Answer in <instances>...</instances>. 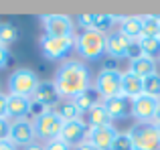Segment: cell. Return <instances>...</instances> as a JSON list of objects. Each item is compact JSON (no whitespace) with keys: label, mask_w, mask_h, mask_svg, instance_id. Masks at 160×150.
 <instances>
[{"label":"cell","mask_w":160,"mask_h":150,"mask_svg":"<svg viewBox=\"0 0 160 150\" xmlns=\"http://www.w3.org/2000/svg\"><path fill=\"white\" fill-rule=\"evenodd\" d=\"M118 136V130L109 124V126H99V128H89L87 130V140L91 146L98 150H112V144Z\"/></svg>","instance_id":"cell-13"},{"label":"cell","mask_w":160,"mask_h":150,"mask_svg":"<svg viewBox=\"0 0 160 150\" xmlns=\"http://www.w3.org/2000/svg\"><path fill=\"white\" fill-rule=\"evenodd\" d=\"M35 128H32L31 120H16V122L10 124V134H8V140L14 144L16 148L20 146H28L31 142H35Z\"/></svg>","instance_id":"cell-10"},{"label":"cell","mask_w":160,"mask_h":150,"mask_svg":"<svg viewBox=\"0 0 160 150\" xmlns=\"http://www.w3.org/2000/svg\"><path fill=\"white\" fill-rule=\"evenodd\" d=\"M61 99H73L91 87V73L81 61H65L53 77Z\"/></svg>","instance_id":"cell-1"},{"label":"cell","mask_w":160,"mask_h":150,"mask_svg":"<svg viewBox=\"0 0 160 150\" xmlns=\"http://www.w3.org/2000/svg\"><path fill=\"white\" fill-rule=\"evenodd\" d=\"M0 150H18V148H16L10 140H4V142H0Z\"/></svg>","instance_id":"cell-33"},{"label":"cell","mask_w":160,"mask_h":150,"mask_svg":"<svg viewBox=\"0 0 160 150\" xmlns=\"http://www.w3.org/2000/svg\"><path fill=\"white\" fill-rule=\"evenodd\" d=\"M32 128H35L37 138L49 142V140L59 138L61 128H63V120L59 118V114L55 110H47V112L39 114L35 120H32Z\"/></svg>","instance_id":"cell-6"},{"label":"cell","mask_w":160,"mask_h":150,"mask_svg":"<svg viewBox=\"0 0 160 150\" xmlns=\"http://www.w3.org/2000/svg\"><path fill=\"white\" fill-rule=\"evenodd\" d=\"M160 99L148 98V95L142 93L140 98L132 99V116L138 120V124H150L154 120V114H156Z\"/></svg>","instance_id":"cell-12"},{"label":"cell","mask_w":160,"mask_h":150,"mask_svg":"<svg viewBox=\"0 0 160 150\" xmlns=\"http://www.w3.org/2000/svg\"><path fill=\"white\" fill-rule=\"evenodd\" d=\"M75 150H98L95 146H91L89 142H81L79 146H75Z\"/></svg>","instance_id":"cell-35"},{"label":"cell","mask_w":160,"mask_h":150,"mask_svg":"<svg viewBox=\"0 0 160 150\" xmlns=\"http://www.w3.org/2000/svg\"><path fill=\"white\" fill-rule=\"evenodd\" d=\"M128 71L134 73V75H138L140 79H144V77H148V75L156 73V61L140 55V57H136V59L130 61V69H128Z\"/></svg>","instance_id":"cell-20"},{"label":"cell","mask_w":160,"mask_h":150,"mask_svg":"<svg viewBox=\"0 0 160 150\" xmlns=\"http://www.w3.org/2000/svg\"><path fill=\"white\" fill-rule=\"evenodd\" d=\"M45 35L49 37H73L75 32V20L69 14H43L41 16Z\"/></svg>","instance_id":"cell-8"},{"label":"cell","mask_w":160,"mask_h":150,"mask_svg":"<svg viewBox=\"0 0 160 150\" xmlns=\"http://www.w3.org/2000/svg\"><path fill=\"white\" fill-rule=\"evenodd\" d=\"M118 31L130 41H138L142 37V16H120Z\"/></svg>","instance_id":"cell-17"},{"label":"cell","mask_w":160,"mask_h":150,"mask_svg":"<svg viewBox=\"0 0 160 150\" xmlns=\"http://www.w3.org/2000/svg\"><path fill=\"white\" fill-rule=\"evenodd\" d=\"M116 22H120V16L108 14V12H91L89 31H98V32H103V35H109V28H113Z\"/></svg>","instance_id":"cell-19"},{"label":"cell","mask_w":160,"mask_h":150,"mask_svg":"<svg viewBox=\"0 0 160 150\" xmlns=\"http://www.w3.org/2000/svg\"><path fill=\"white\" fill-rule=\"evenodd\" d=\"M71 102H73L75 108H77L79 114L83 116V114H87L93 106H98V103H99V95H98V91H95V89H91V87H89L87 91L79 93L77 98H73Z\"/></svg>","instance_id":"cell-21"},{"label":"cell","mask_w":160,"mask_h":150,"mask_svg":"<svg viewBox=\"0 0 160 150\" xmlns=\"http://www.w3.org/2000/svg\"><path fill=\"white\" fill-rule=\"evenodd\" d=\"M32 114V99L31 98H20V95H8L6 103V118L8 120H27Z\"/></svg>","instance_id":"cell-15"},{"label":"cell","mask_w":160,"mask_h":150,"mask_svg":"<svg viewBox=\"0 0 160 150\" xmlns=\"http://www.w3.org/2000/svg\"><path fill=\"white\" fill-rule=\"evenodd\" d=\"M122 95H126L130 99L140 98L142 95V79L130 71H124L122 73Z\"/></svg>","instance_id":"cell-18"},{"label":"cell","mask_w":160,"mask_h":150,"mask_svg":"<svg viewBox=\"0 0 160 150\" xmlns=\"http://www.w3.org/2000/svg\"><path fill=\"white\" fill-rule=\"evenodd\" d=\"M10 59H12V55H10V51H8V47H2V45H0V71L10 65Z\"/></svg>","instance_id":"cell-30"},{"label":"cell","mask_w":160,"mask_h":150,"mask_svg":"<svg viewBox=\"0 0 160 150\" xmlns=\"http://www.w3.org/2000/svg\"><path fill=\"white\" fill-rule=\"evenodd\" d=\"M6 103H8V93L0 91V118H6Z\"/></svg>","instance_id":"cell-32"},{"label":"cell","mask_w":160,"mask_h":150,"mask_svg":"<svg viewBox=\"0 0 160 150\" xmlns=\"http://www.w3.org/2000/svg\"><path fill=\"white\" fill-rule=\"evenodd\" d=\"M45 150H71V146H67L61 138H55V140L45 142Z\"/></svg>","instance_id":"cell-29"},{"label":"cell","mask_w":160,"mask_h":150,"mask_svg":"<svg viewBox=\"0 0 160 150\" xmlns=\"http://www.w3.org/2000/svg\"><path fill=\"white\" fill-rule=\"evenodd\" d=\"M158 31H160V16H156V14H142V37L140 39L158 37Z\"/></svg>","instance_id":"cell-23"},{"label":"cell","mask_w":160,"mask_h":150,"mask_svg":"<svg viewBox=\"0 0 160 150\" xmlns=\"http://www.w3.org/2000/svg\"><path fill=\"white\" fill-rule=\"evenodd\" d=\"M39 47L45 59L49 61H63L67 59V55L75 51V37H49L43 32V37L39 39Z\"/></svg>","instance_id":"cell-4"},{"label":"cell","mask_w":160,"mask_h":150,"mask_svg":"<svg viewBox=\"0 0 160 150\" xmlns=\"http://www.w3.org/2000/svg\"><path fill=\"white\" fill-rule=\"evenodd\" d=\"M112 150H134V142L128 132H118L116 140L112 144Z\"/></svg>","instance_id":"cell-28"},{"label":"cell","mask_w":160,"mask_h":150,"mask_svg":"<svg viewBox=\"0 0 160 150\" xmlns=\"http://www.w3.org/2000/svg\"><path fill=\"white\" fill-rule=\"evenodd\" d=\"M158 39H160V31H158Z\"/></svg>","instance_id":"cell-37"},{"label":"cell","mask_w":160,"mask_h":150,"mask_svg":"<svg viewBox=\"0 0 160 150\" xmlns=\"http://www.w3.org/2000/svg\"><path fill=\"white\" fill-rule=\"evenodd\" d=\"M158 61H160V57H158Z\"/></svg>","instance_id":"cell-38"},{"label":"cell","mask_w":160,"mask_h":150,"mask_svg":"<svg viewBox=\"0 0 160 150\" xmlns=\"http://www.w3.org/2000/svg\"><path fill=\"white\" fill-rule=\"evenodd\" d=\"M102 103L112 120H126L128 116H132V99L126 98V95H116V98L103 99Z\"/></svg>","instance_id":"cell-16"},{"label":"cell","mask_w":160,"mask_h":150,"mask_svg":"<svg viewBox=\"0 0 160 150\" xmlns=\"http://www.w3.org/2000/svg\"><path fill=\"white\" fill-rule=\"evenodd\" d=\"M93 89L98 91L102 102L116 98V95H122V71L116 67H103L95 77Z\"/></svg>","instance_id":"cell-5"},{"label":"cell","mask_w":160,"mask_h":150,"mask_svg":"<svg viewBox=\"0 0 160 150\" xmlns=\"http://www.w3.org/2000/svg\"><path fill=\"white\" fill-rule=\"evenodd\" d=\"M55 112H57L59 118L63 120V124H65V122H73V120H79V118H81V114L77 112V108L73 106V102H71V99H61Z\"/></svg>","instance_id":"cell-25"},{"label":"cell","mask_w":160,"mask_h":150,"mask_svg":"<svg viewBox=\"0 0 160 150\" xmlns=\"http://www.w3.org/2000/svg\"><path fill=\"white\" fill-rule=\"evenodd\" d=\"M24 150H45V144H41V142H31L28 146H24Z\"/></svg>","instance_id":"cell-34"},{"label":"cell","mask_w":160,"mask_h":150,"mask_svg":"<svg viewBox=\"0 0 160 150\" xmlns=\"http://www.w3.org/2000/svg\"><path fill=\"white\" fill-rule=\"evenodd\" d=\"M10 120L8 118H0V142L8 140V134H10Z\"/></svg>","instance_id":"cell-31"},{"label":"cell","mask_w":160,"mask_h":150,"mask_svg":"<svg viewBox=\"0 0 160 150\" xmlns=\"http://www.w3.org/2000/svg\"><path fill=\"white\" fill-rule=\"evenodd\" d=\"M18 39H20V32L14 24H10V22L0 24V45H2V47H10V45H14Z\"/></svg>","instance_id":"cell-27"},{"label":"cell","mask_w":160,"mask_h":150,"mask_svg":"<svg viewBox=\"0 0 160 150\" xmlns=\"http://www.w3.org/2000/svg\"><path fill=\"white\" fill-rule=\"evenodd\" d=\"M154 126H160V102H158V108H156V114H154Z\"/></svg>","instance_id":"cell-36"},{"label":"cell","mask_w":160,"mask_h":150,"mask_svg":"<svg viewBox=\"0 0 160 150\" xmlns=\"http://www.w3.org/2000/svg\"><path fill=\"white\" fill-rule=\"evenodd\" d=\"M87 130H89L87 122L83 118H79V120H73V122H65L63 124L59 138H61L67 146H79L81 142L87 140Z\"/></svg>","instance_id":"cell-9"},{"label":"cell","mask_w":160,"mask_h":150,"mask_svg":"<svg viewBox=\"0 0 160 150\" xmlns=\"http://www.w3.org/2000/svg\"><path fill=\"white\" fill-rule=\"evenodd\" d=\"M140 51L148 59H158L160 57V39L158 37H150V39H138Z\"/></svg>","instance_id":"cell-26"},{"label":"cell","mask_w":160,"mask_h":150,"mask_svg":"<svg viewBox=\"0 0 160 150\" xmlns=\"http://www.w3.org/2000/svg\"><path fill=\"white\" fill-rule=\"evenodd\" d=\"M134 150H160V130L154 124H136L128 132Z\"/></svg>","instance_id":"cell-7"},{"label":"cell","mask_w":160,"mask_h":150,"mask_svg":"<svg viewBox=\"0 0 160 150\" xmlns=\"http://www.w3.org/2000/svg\"><path fill=\"white\" fill-rule=\"evenodd\" d=\"M31 99H32V103H37V106L43 108V110H53V108H57L59 102H61V98H59V93H57V87H55L53 81H41Z\"/></svg>","instance_id":"cell-11"},{"label":"cell","mask_w":160,"mask_h":150,"mask_svg":"<svg viewBox=\"0 0 160 150\" xmlns=\"http://www.w3.org/2000/svg\"><path fill=\"white\" fill-rule=\"evenodd\" d=\"M142 93L148 95V98L160 99V73L158 71L142 79Z\"/></svg>","instance_id":"cell-24"},{"label":"cell","mask_w":160,"mask_h":150,"mask_svg":"<svg viewBox=\"0 0 160 150\" xmlns=\"http://www.w3.org/2000/svg\"><path fill=\"white\" fill-rule=\"evenodd\" d=\"M132 41L124 37L120 31H112L106 35V53L112 59H128V49Z\"/></svg>","instance_id":"cell-14"},{"label":"cell","mask_w":160,"mask_h":150,"mask_svg":"<svg viewBox=\"0 0 160 150\" xmlns=\"http://www.w3.org/2000/svg\"><path fill=\"white\" fill-rule=\"evenodd\" d=\"M75 51L85 61H98L106 55V35L98 31H81L75 37Z\"/></svg>","instance_id":"cell-2"},{"label":"cell","mask_w":160,"mask_h":150,"mask_svg":"<svg viewBox=\"0 0 160 150\" xmlns=\"http://www.w3.org/2000/svg\"><path fill=\"white\" fill-rule=\"evenodd\" d=\"M87 126L89 128H99V126H109L112 124V118H109V114H108V110L103 108V103L99 102L98 106H93L89 112H87Z\"/></svg>","instance_id":"cell-22"},{"label":"cell","mask_w":160,"mask_h":150,"mask_svg":"<svg viewBox=\"0 0 160 150\" xmlns=\"http://www.w3.org/2000/svg\"><path fill=\"white\" fill-rule=\"evenodd\" d=\"M41 79L32 69L18 67L8 77V95H20V98H32L35 89L39 87Z\"/></svg>","instance_id":"cell-3"}]
</instances>
